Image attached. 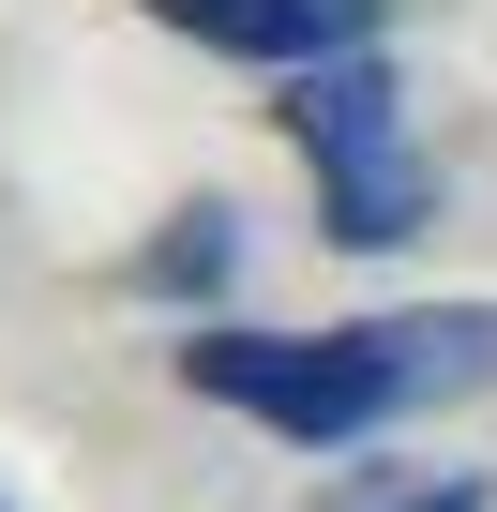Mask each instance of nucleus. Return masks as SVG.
Instances as JSON below:
<instances>
[{
    "label": "nucleus",
    "mask_w": 497,
    "mask_h": 512,
    "mask_svg": "<svg viewBox=\"0 0 497 512\" xmlns=\"http://www.w3.org/2000/svg\"><path fill=\"white\" fill-rule=\"evenodd\" d=\"M181 377L241 422H272L302 452H347L437 392L497 377V302H407V317H347V332H181Z\"/></svg>",
    "instance_id": "1"
},
{
    "label": "nucleus",
    "mask_w": 497,
    "mask_h": 512,
    "mask_svg": "<svg viewBox=\"0 0 497 512\" xmlns=\"http://www.w3.org/2000/svg\"><path fill=\"white\" fill-rule=\"evenodd\" d=\"M287 136H302V166H317V226H332V241L392 256V241L422 226V151H407V91H392L377 46L287 76Z\"/></svg>",
    "instance_id": "2"
},
{
    "label": "nucleus",
    "mask_w": 497,
    "mask_h": 512,
    "mask_svg": "<svg viewBox=\"0 0 497 512\" xmlns=\"http://www.w3.org/2000/svg\"><path fill=\"white\" fill-rule=\"evenodd\" d=\"M166 31L226 46V61H272V76H317V61H362L392 0H151Z\"/></svg>",
    "instance_id": "3"
},
{
    "label": "nucleus",
    "mask_w": 497,
    "mask_h": 512,
    "mask_svg": "<svg viewBox=\"0 0 497 512\" xmlns=\"http://www.w3.org/2000/svg\"><path fill=\"white\" fill-rule=\"evenodd\" d=\"M226 272H241V211H181V226L136 256V287H151V302H196V287H226Z\"/></svg>",
    "instance_id": "4"
},
{
    "label": "nucleus",
    "mask_w": 497,
    "mask_h": 512,
    "mask_svg": "<svg viewBox=\"0 0 497 512\" xmlns=\"http://www.w3.org/2000/svg\"><path fill=\"white\" fill-rule=\"evenodd\" d=\"M392 512H497V497H482V482H407Z\"/></svg>",
    "instance_id": "5"
}]
</instances>
